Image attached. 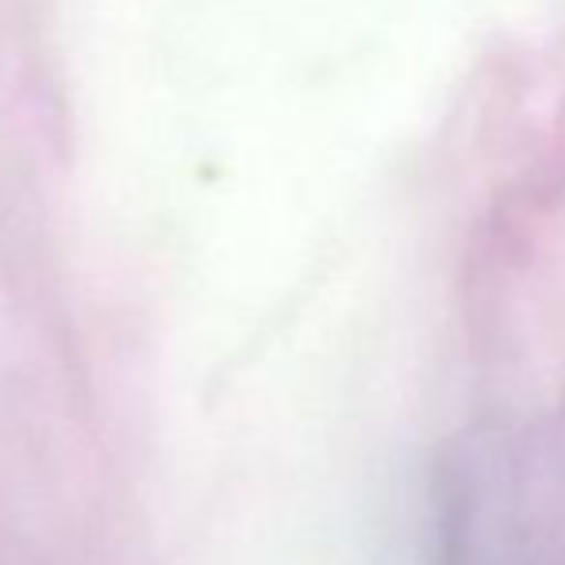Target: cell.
Here are the masks:
<instances>
[{
  "label": "cell",
  "instance_id": "obj_1",
  "mask_svg": "<svg viewBox=\"0 0 565 565\" xmlns=\"http://www.w3.org/2000/svg\"><path fill=\"white\" fill-rule=\"evenodd\" d=\"M515 484L492 447L454 450L435 477V565H527Z\"/></svg>",
  "mask_w": 565,
  "mask_h": 565
}]
</instances>
